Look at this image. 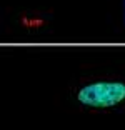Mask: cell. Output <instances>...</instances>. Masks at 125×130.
Returning a JSON list of instances; mask_svg holds the SVG:
<instances>
[{"label": "cell", "instance_id": "6da1fadb", "mask_svg": "<svg viewBox=\"0 0 125 130\" xmlns=\"http://www.w3.org/2000/svg\"><path fill=\"white\" fill-rule=\"evenodd\" d=\"M79 100L88 107H114L125 99V84L120 82H97L83 87L79 92Z\"/></svg>", "mask_w": 125, "mask_h": 130}]
</instances>
